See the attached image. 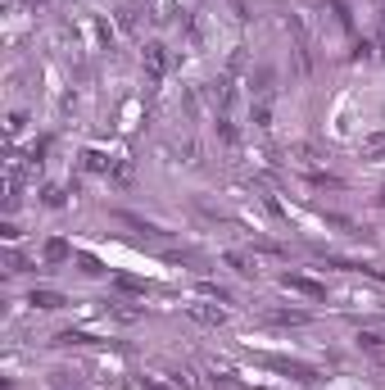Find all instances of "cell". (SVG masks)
Segmentation results:
<instances>
[{"mask_svg": "<svg viewBox=\"0 0 385 390\" xmlns=\"http://www.w3.org/2000/svg\"><path fill=\"white\" fill-rule=\"evenodd\" d=\"M272 322H281V327H299V322H308V314H304V309H281V314H272Z\"/></svg>", "mask_w": 385, "mask_h": 390, "instance_id": "5b68a950", "label": "cell"}, {"mask_svg": "<svg viewBox=\"0 0 385 390\" xmlns=\"http://www.w3.org/2000/svg\"><path fill=\"white\" fill-rule=\"evenodd\" d=\"M281 282H286V291H299V295H308V300H327V286L308 282V277H295V272H286Z\"/></svg>", "mask_w": 385, "mask_h": 390, "instance_id": "6da1fadb", "label": "cell"}, {"mask_svg": "<svg viewBox=\"0 0 385 390\" xmlns=\"http://www.w3.org/2000/svg\"><path fill=\"white\" fill-rule=\"evenodd\" d=\"M385 154V136H367L363 141V159H381Z\"/></svg>", "mask_w": 385, "mask_h": 390, "instance_id": "8992f818", "label": "cell"}, {"mask_svg": "<svg viewBox=\"0 0 385 390\" xmlns=\"http://www.w3.org/2000/svg\"><path fill=\"white\" fill-rule=\"evenodd\" d=\"M145 68H150V82H159V77H164V68H168L164 45H145Z\"/></svg>", "mask_w": 385, "mask_h": 390, "instance_id": "3957f363", "label": "cell"}, {"mask_svg": "<svg viewBox=\"0 0 385 390\" xmlns=\"http://www.w3.org/2000/svg\"><path fill=\"white\" fill-rule=\"evenodd\" d=\"M45 259H50V263H64L68 259V245H64V240H50V245H45Z\"/></svg>", "mask_w": 385, "mask_h": 390, "instance_id": "ba28073f", "label": "cell"}, {"mask_svg": "<svg viewBox=\"0 0 385 390\" xmlns=\"http://www.w3.org/2000/svg\"><path fill=\"white\" fill-rule=\"evenodd\" d=\"M358 345H363V349H381V336H376V331H363V336H358Z\"/></svg>", "mask_w": 385, "mask_h": 390, "instance_id": "9c48e42d", "label": "cell"}, {"mask_svg": "<svg viewBox=\"0 0 385 390\" xmlns=\"http://www.w3.org/2000/svg\"><path fill=\"white\" fill-rule=\"evenodd\" d=\"M190 318L204 327H222L227 322V309H213V304H190Z\"/></svg>", "mask_w": 385, "mask_h": 390, "instance_id": "7a4b0ae2", "label": "cell"}, {"mask_svg": "<svg viewBox=\"0 0 385 390\" xmlns=\"http://www.w3.org/2000/svg\"><path fill=\"white\" fill-rule=\"evenodd\" d=\"M227 263H231V268H236V272H241V277H254V272H258V268H254L250 259H245V254H227Z\"/></svg>", "mask_w": 385, "mask_h": 390, "instance_id": "52a82bcc", "label": "cell"}, {"mask_svg": "<svg viewBox=\"0 0 385 390\" xmlns=\"http://www.w3.org/2000/svg\"><path fill=\"white\" fill-rule=\"evenodd\" d=\"M381 200H385V191H381Z\"/></svg>", "mask_w": 385, "mask_h": 390, "instance_id": "30bf717a", "label": "cell"}, {"mask_svg": "<svg viewBox=\"0 0 385 390\" xmlns=\"http://www.w3.org/2000/svg\"><path fill=\"white\" fill-rule=\"evenodd\" d=\"M28 304H32V309H59L64 295H59V291H32V300H28Z\"/></svg>", "mask_w": 385, "mask_h": 390, "instance_id": "277c9868", "label": "cell"}]
</instances>
